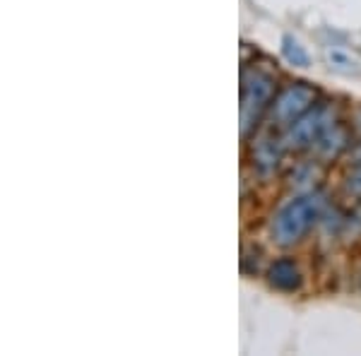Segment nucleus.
<instances>
[{"label":"nucleus","instance_id":"nucleus-7","mask_svg":"<svg viewBox=\"0 0 361 356\" xmlns=\"http://www.w3.org/2000/svg\"><path fill=\"white\" fill-rule=\"evenodd\" d=\"M325 61H328V66L337 70V73H345V75L361 73V63L345 49H325Z\"/></svg>","mask_w":361,"mask_h":356},{"label":"nucleus","instance_id":"nucleus-2","mask_svg":"<svg viewBox=\"0 0 361 356\" xmlns=\"http://www.w3.org/2000/svg\"><path fill=\"white\" fill-rule=\"evenodd\" d=\"M275 78L263 73V70H246L241 78V133L248 135L258 125L263 111L270 106L275 99Z\"/></svg>","mask_w":361,"mask_h":356},{"label":"nucleus","instance_id":"nucleus-9","mask_svg":"<svg viewBox=\"0 0 361 356\" xmlns=\"http://www.w3.org/2000/svg\"><path fill=\"white\" fill-rule=\"evenodd\" d=\"M347 188L354 192V195H361V161L357 164V168L352 171V176L347 180Z\"/></svg>","mask_w":361,"mask_h":356},{"label":"nucleus","instance_id":"nucleus-6","mask_svg":"<svg viewBox=\"0 0 361 356\" xmlns=\"http://www.w3.org/2000/svg\"><path fill=\"white\" fill-rule=\"evenodd\" d=\"M313 147L320 159H335L349 147V133L342 125H330Z\"/></svg>","mask_w":361,"mask_h":356},{"label":"nucleus","instance_id":"nucleus-8","mask_svg":"<svg viewBox=\"0 0 361 356\" xmlns=\"http://www.w3.org/2000/svg\"><path fill=\"white\" fill-rule=\"evenodd\" d=\"M282 54L296 68H308V63H311V58H308L306 49L299 42H296L294 37H284L282 39Z\"/></svg>","mask_w":361,"mask_h":356},{"label":"nucleus","instance_id":"nucleus-4","mask_svg":"<svg viewBox=\"0 0 361 356\" xmlns=\"http://www.w3.org/2000/svg\"><path fill=\"white\" fill-rule=\"evenodd\" d=\"M316 97V90L308 87L306 82H294L284 87L275 97V104H272V118L277 121V125L289 128L294 121H299L301 116L313 109Z\"/></svg>","mask_w":361,"mask_h":356},{"label":"nucleus","instance_id":"nucleus-1","mask_svg":"<svg viewBox=\"0 0 361 356\" xmlns=\"http://www.w3.org/2000/svg\"><path fill=\"white\" fill-rule=\"evenodd\" d=\"M320 212H323V197L316 192L294 197L277 212L272 221V236L279 246H294L316 224Z\"/></svg>","mask_w":361,"mask_h":356},{"label":"nucleus","instance_id":"nucleus-10","mask_svg":"<svg viewBox=\"0 0 361 356\" xmlns=\"http://www.w3.org/2000/svg\"><path fill=\"white\" fill-rule=\"evenodd\" d=\"M359 287H361V274H359Z\"/></svg>","mask_w":361,"mask_h":356},{"label":"nucleus","instance_id":"nucleus-5","mask_svg":"<svg viewBox=\"0 0 361 356\" xmlns=\"http://www.w3.org/2000/svg\"><path fill=\"white\" fill-rule=\"evenodd\" d=\"M267 279L270 284L279 291H296L301 287V270L292 258H279L270 265L267 270Z\"/></svg>","mask_w":361,"mask_h":356},{"label":"nucleus","instance_id":"nucleus-3","mask_svg":"<svg viewBox=\"0 0 361 356\" xmlns=\"http://www.w3.org/2000/svg\"><path fill=\"white\" fill-rule=\"evenodd\" d=\"M330 125H335V113L328 106H313L308 113L301 116L299 121H294L292 125L284 130L282 145L284 149H304L313 147L318 142V137L328 130Z\"/></svg>","mask_w":361,"mask_h":356}]
</instances>
